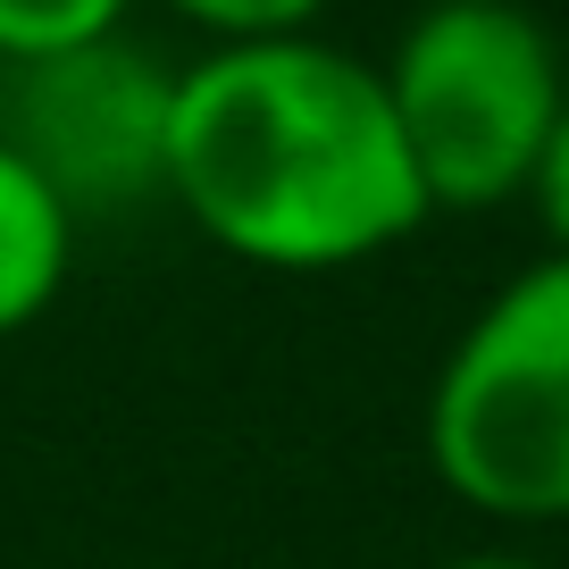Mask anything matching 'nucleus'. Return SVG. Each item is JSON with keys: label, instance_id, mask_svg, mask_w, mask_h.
I'll use <instances>...</instances> for the list:
<instances>
[{"label": "nucleus", "instance_id": "0eeeda50", "mask_svg": "<svg viewBox=\"0 0 569 569\" xmlns=\"http://www.w3.org/2000/svg\"><path fill=\"white\" fill-rule=\"evenodd\" d=\"M210 42H277V34H319L336 0H160Z\"/></svg>", "mask_w": 569, "mask_h": 569}, {"label": "nucleus", "instance_id": "7ed1b4c3", "mask_svg": "<svg viewBox=\"0 0 569 569\" xmlns=\"http://www.w3.org/2000/svg\"><path fill=\"white\" fill-rule=\"evenodd\" d=\"M427 210L528 201L545 134L569 101L561 42L528 0H427L377 59Z\"/></svg>", "mask_w": 569, "mask_h": 569}, {"label": "nucleus", "instance_id": "1a4fd4ad", "mask_svg": "<svg viewBox=\"0 0 569 569\" xmlns=\"http://www.w3.org/2000/svg\"><path fill=\"white\" fill-rule=\"evenodd\" d=\"M436 569H552V561H536V552H452Z\"/></svg>", "mask_w": 569, "mask_h": 569}, {"label": "nucleus", "instance_id": "6e6552de", "mask_svg": "<svg viewBox=\"0 0 569 569\" xmlns=\"http://www.w3.org/2000/svg\"><path fill=\"white\" fill-rule=\"evenodd\" d=\"M528 210H536V227H545V243L569 251V101H561V118H552V134H545V160H536V177H528Z\"/></svg>", "mask_w": 569, "mask_h": 569}, {"label": "nucleus", "instance_id": "423d86ee", "mask_svg": "<svg viewBox=\"0 0 569 569\" xmlns=\"http://www.w3.org/2000/svg\"><path fill=\"white\" fill-rule=\"evenodd\" d=\"M126 18H134V0H0V68L92 51V42L126 34Z\"/></svg>", "mask_w": 569, "mask_h": 569}, {"label": "nucleus", "instance_id": "39448f33", "mask_svg": "<svg viewBox=\"0 0 569 569\" xmlns=\"http://www.w3.org/2000/svg\"><path fill=\"white\" fill-rule=\"evenodd\" d=\"M76 268V218L34 168L0 142V343L26 336L68 293Z\"/></svg>", "mask_w": 569, "mask_h": 569}, {"label": "nucleus", "instance_id": "f03ea898", "mask_svg": "<svg viewBox=\"0 0 569 569\" xmlns=\"http://www.w3.org/2000/svg\"><path fill=\"white\" fill-rule=\"evenodd\" d=\"M427 469L502 528L569 519V251L502 277L427 386Z\"/></svg>", "mask_w": 569, "mask_h": 569}, {"label": "nucleus", "instance_id": "f257e3e1", "mask_svg": "<svg viewBox=\"0 0 569 569\" xmlns=\"http://www.w3.org/2000/svg\"><path fill=\"white\" fill-rule=\"evenodd\" d=\"M168 201L268 277H336L436 218L377 59L327 34L210 42L177 68Z\"/></svg>", "mask_w": 569, "mask_h": 569}, {"label": "nucleus", "instance_id": "20e7f679", "mask_svg": "<svg viewBox=\"0 0 569 569\" xmlns=\"http://www.w3.org/2000/svg\"><path fill=\"white\" fill-rule=\"evenodd\" d=\"M168 101H177V68L109 34L92 51L0 68V142L84 227L134 201H168Z\"/></svg>", "mask_w": 569, "mask_h": 569}]
</instances>
